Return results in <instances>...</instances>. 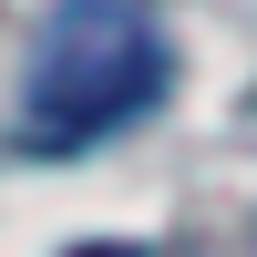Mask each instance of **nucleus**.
<instances>
[{"mask_svg":"<svg viewBox=\"0 0 257 257\" xmlns=\"http://www.w3.org/2000/svg\"><path fill=\"white\" fill-rule=\"evenodd\" d=\"M165 72H175V52H165L144 0H52L31 31V62H21L11 144L21 155H82V144L155 113Z\"/></svg>","mask_w":257,"mask_h":257,"instance_id":"obj_1","label":"nucleus"}]
</instances>
